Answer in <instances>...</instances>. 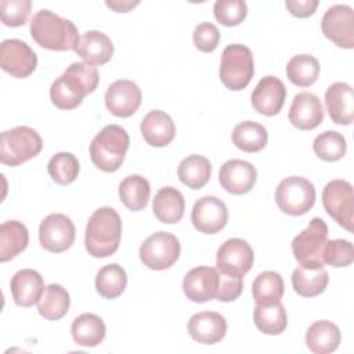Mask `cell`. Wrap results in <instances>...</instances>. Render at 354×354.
Here are the masks:
<instances>
[{
    "label": "cell",
    "mask_w": 354,
    "mask_h": 354,
    "mask_svg": "<svg viewBox=\"0 0 354 354\" xmlns=\"http://www.w3.org/2000/svg\"><path fill=\"white\" fill-rule=\"evenodd\" d=\"M100 82L95 66L86 62H73L57 77L50 87L51 102L59 109H73L83 98L93 93Z\"/></svg>",
    "instance_id": "6da1fadb"
},
{
    "label": "cell",
    "mask_w": 354,
    "mask_h": 354,
    "mask_svg": "<svg viewBox=\"0 0 354 354\" xmlns=\"http://www.w3.org/2000/svg\"><path fill=\"white\" fill-rule=\"evenodd\" d=\"M120 238L122 220L118 212L109 206L94 210L84 234V246L88 254L98 259L112 256L119 248Z\"/></svg>",
    "instance_id": "7a4b0ae2"
},
{
    "label": "cell",
    "mask_w": 354,
    "mask_h": 354,
    "mask_svg": "<svg viewBox=\"0 0 354 354\" xmlns=\"http://www.w3.org/2000/svg\"><path fill=\"white\" fill-rule=\"evenodd\" d=\"M30 36L40 47L54 51L75 50L80 39L77 28L71 19L46 8L32 17Z\"/></svg>",
    "instance_id": "3957f363"
},
{
    "label": "cell",
    "mask_w": 354,
    "mask_h": 354,
    "mask_svg": "<svg viewBox=\"0 0 354 354\" xmlns=\"http://www.w3.org/2000/svg\"><path fill=\"white\" fill-rule=\"evenodd\" d=\"M129 145L127 131L119 124H108L100 130L90 144L91 162L102 171H116L124 160Z\"/></svg>",
    "instance_id": "277c9868"
},
{
    "label": "cell",
    "mask_w": 354,
    "mask_h": 354,
    "mask_svg": "<svg viewBox=\"0 0 354 354\" xmlns=\"http://www.w3.org/2000/svg\"><path fill=\"white\" fill-rule=\"evenodd\" d=\"M41 148V137L35 129L17 126L1 133L0 162L7 166H19L39 155Z\"/></svg>",
    "instance_id": "5b68a950"
},
{
    "label": "cell",
    "mask_w": 354,
    "mask_h": 354,
    "mask_svg": "<svg viewBox=\"0 0 354 354\" xmlns=\"http://www.w3.org/2000/svg\"><path fill=\"white\" fill-rule=\"evenodd\" d=\"M218 75L227 88L234 91L245 88L254 75L252 50L243 44L227 46L221 54Z\"/></svg>",
    "instance_id": "8992f818"
},
{
    "label": "cell",
    "mask_w": 354,
    "mask_h": 354,
    "mask_svg": "<svg viewBox=\"0 0 354 354\" xmlns=\"http://www.w3.org/2000/svg\"><path fill=\"white\" fill-rule=\"evenodd\" d=\"M326 241V223L319 217L311 218L308 225L301 232H299L292 241V252L295 259L303 267H324V249Z\"/></svg>",
    "instance_id": "52a82bcc"
},
{
    "label": "cell",
    "mask_w": 354,
    "mask_h": 354,
    "mask_svg": "<svg viewBox=\"0 0 354 354\" xmlns=\"http://www.w3.org/2000/svg\"><path fill=\"white\" fill-rule=\"evenodd\" d=\"M275 202L283 213L301 216L315 203L314 184L300 176L286 177L275 189Z\"/></svg>",
    "instance_id": "ba28073f"
},
{
    "label": "cell",
    "mask_w": 354,
    "mask_h": 354,
    "mask_svg": "<svg viewBox=\"0 0 354 354\" xmlns=\"http://www.w3.org/2000/svg\"><path fill=\"white\" fill-rule=\"evenodd\" d=\"M322 205L326 213L347 231L354 224V192L353 185L346 180H332L322 191Z\"/></svg>",
    "instance_id": "9c48e42d"
},
{
    "label": "cell",
    "mask_w": 354,
    "mask_h": 354,
    "mask_svg": "<svg viewBox=\"0 0 354 354\" xmlns=\"http://www.w3.org/2000/svg\"><path fill=\"white\" fill-rule=\"evenodd\" d=\"M178 239L166 231L149 235L140 246V260L151 270H166L180 257Z\"/></svg>",
    "instance_id": "30bf717a"
},
{
    "label": "cell",
    "mask_w": 354,
    "mask_h": 354,
    "mask_svg": "<svg viewBox=\"0 0 354 354\" xmlns=\"http://www.w3.org/2000/svg\"><path fill=\"white\" fill-rule=\"evenodd\" d=\"M321 28L325 37L337 47H354V11L350 6L335 4L329 7L321 19Z\"/></svg>",
    "instance_id": "8fae6325"
},
{
    "label": "cell",
    "mask_w": 354,
    "mask_h": 354,
    "mask_svg": "<svg viewBox=\"0 0 354 354\" xmlns=\"http://www.w3.org/2000/svg\"><path fill=\"white\" fill-rule=\"evenodd\" d=\"M0 66L14 77H28L37 66L36 53L19 39H6L0 44Z\"/></svg>",
    "instance_id": "7c38bea8"
},
{
    "label": "cell",
    "mask_w": 354,
    "mask_h": 354,
    "mask_svg": "<svg viewBox=\"0 0 354 354\" xmlns=\"http://www.w3.org/2000/svg\"><path fill=\"white\" fill-rule=\"evenodd\" d=\"M75 225L72 220L62 213H51L43 218L39 225L40 245L53 253H61L69 249L75 241Z\"/></svg>",
    "instance_id": "4fadbf2b"
},
{
    "label": "cell",
    "mask_w": 354,
    "mask_h": 354,
    "mask_svg": "<svg viewBox=\"0 0 354 354\" xmlns=\"http://www.w3.org/2000/svg\"><path fill=\"white\" fill-rule=\"evenodd\" d=\"M254 254L250 245L241 238L227 239L217 250V270L225 274L243 277L253 266Z\"/></svg>",
    "instance_id": "5bb4252c"
},
{
    "label": "cell",
    "mask_w": 354,
    "mask_h": 354,
    "mask_svg": "<svg viewBox=\"0 0 354 354\" xmlns=\"http://www.w3.org/2000/svg\"><path fill=\"white\" fill-rule=\"evenodd\" d=\"M191 221L199 232L216 234L221 231L228 221L227 206L217 196H202L194 203Z\"/></svg>",
    "instance_id": "9a60e30c"
},
{
    "label": "cell",
    "mask_w": 354,
    "mask_h": 354,
    "mask_svg": "<svg viewBox=\"0 0 354 354\" xmlns=\"http://www.w3.org/2000/svg\"><path fill=\"white\" fill-rule=\"evenodd\" d=\"M220 272L217 268L199 266L189 270L183 281L185 296L194 303H205L217 297Z\"/></svg>",
    "instance_id": "2e32d148"
},
{
    "label": "cell",
    "mask_w": 354,
    "mask_h": 354,
    "mask_svg": "<svg viewBox=\"0 0 354 354\" xmlns=\"http://www.w3.org/2000/svg\"><path fill=\"white\" fill-rule=\"evenodd\" d=\"M141 88L127 79L115 80L105 93L106 109L118 118H129L141 105Z\"/></svg>",
    "instance_id": "e0dca14e"
},
{
    "label": "cell",
    "mask_w": 354,
    "mask_h": 354,
    "mask_svg": "<svg viewBox=\"0 0 354 354\" xmlns=\"http://www.w3.org/2000/svg\"><path fill=\"white\" fill-rule=\"evenodd\" d=\"M257 171L250 162L242 159H230L221 167L218 173V181L221 187L234 195H243L249 192L256 183Z\"/></svg>",
    "instance_id": "ac0fdd59"
},
{
    "label": "cell",
    "mask_w": 354,
    "mask_h": 354,
    "mask_svg": "<svg viewBox=\"0 0 354 354\" xmlns=\"http://www.w3.org/2000/svg\"><path fill=\"white\" fill-rule=\"evenodd\" d=\"M286 97L282 80L275 76H264L252 91V106L261 115L274 116L279 113Z\"/></svg>",
    "instance_id": "d6986e66"
},
{
    "label": "cell",
    "mask_w": 354,
    "mask_h": 354,
    "mask_svg": "<svg viewBox=\"0 0 354 354\" xmlns=\"http://www.w3.org/2000/svg\"><path fill=\"white\" fill-rule=\"evenodd\" d=\"M324 120V106L321 100L310 91H301L292 100L289 122L299 130H313Z\"/></svg>",
    "instance_id": "ffe728a7"
},
{
    "label": "cell",
    "mask_w": 354,
    "mask_h": 354,
    "mask_svg": "<svg viewBox=\"0 0 354 354\" xmlns=\"http://www.w3.org/2000/svg\"><path fill=\"white\" fill-rule=\"evenodd\" d=\"M187 328L195 342L216 344L221 342L227 333V321L220 313L201 311L189 318Z\"/></svg>",
    "instance_id": "44dd1931"
},
{
    "label": "cell",
    "mask_w": 354,
    "mask_h": 354,
    "mask_svg": "<svg viewBox=\"0 0 354 354\" xmlns=\"http://www.w3.org/2000/svg\"><path fill=\"white\" fill-rule=\"evenodd\" d=\"M326 111L336 124L348 126L354 118V95L350 84L336 82L325 91Z\"/></svg>",
    "instance_id": "7402d4cb"
},
{
    "label": "cell",
    "mask_w": 354,
    "mask_h": 354,
    "mask_svg": "<svg viewBox=\"0 0 354 354\" xmlns=\"http://www.w3.org/2000/svg\"><path fill=\"white\" fill-rule=\"evenodd\" d=\"M75 53L90 65H104L113 55V43L109 36L100 30L84 32L75 47Z\"/></svg>",
    "instance_id": "603a6c76"
},
{
    "label": "cell",
    "mask_w": 354,
    "mask_h": 354,
    "mask_svg": "<svg viewBox=\"0 0 354 354\" xmlns=\"http://www.w3.org/2000/svg\"><path fill=\"white\" fill-rule=\"evenodd\" d=\"M41 275L32 268H22L14 274L10 282V289L15 304L30 307L36 304L44 290Z\"/></svg>",
    "instance_id": "cb8c5ba5"
},
{
    "label": "cell",
    "mask_w": 354,
    "mask_h": 354,
    "mask_svg": "<svg viewBox=\"0 0 354 354\" xmlns=\"http://www.w3.org/2000/svg\"><path fill=\"white\" fill-rule=\"evenodd\" d=\"M140 130L147 144L156 148L169 145L176 136L173 119L166 112L158 109L148 112L142 118Z\"/></svg>",
    "instance_id": "d4e9b609"
},
{
    "label": "cell",
    "mask_w": 354,
    "mask_h": 354,
    "mask_svg": "<svg viewBox=\"0 0 354 354\" xmlns=\"http://www.w3.org/2000/svg\"><path fill=\"white\" fill-rule=\"evenodd\" d=\"M342 335L336 324L319 319L310 325L306 332V344L314 354H329L339 347Z\"/></svg>",
    "instance_id": "484cf974"
},
{
    "label": "cell",
    "mask_w": 354,
    "mask_h": 354,
    "mask_svg": "<svg viewBox=\"0 0 354 354\" xmlns=\"http://www.w3.org/2000/svg\"><path fill=\"white\" fill-rule=\"evenodd\" d=\"M155 217L165 224L178 223L185 210V201L183 194L174 187H162L152 202Z\"/></svg>",
    "instance_id": "4316f807"
},
{
    "label": "cell",
    "mask_w": 354,
    "mask_h": 354,
    "mask_svg": "<svg viewBox=\"0 0 354 354\" xmlns=\"http://www.w3.org/2000/svg\"><path fill=\"white\" fill-rule=\"evenodd\" d=\"M29 242V232L25 224L17 220L4 221L0 225V261L6 263L21 252H24Z\"/></svg>",
    "instance_id": "83f0119b"
},
{
    "label": "cell",
    "mask_w": 354,
    "mask_h": 354,
    "mask_svg": "<svg viewBox=\"0 0 354 354\" xmlns=\"http://www.w3.org/2000/svg\"><path fill=\"white\" fill-rule=\"evenodd\" d=\"M104 321L91 313H84L76 317L72 322L71 333L76 344L83 347H95L105 339Z\"/></svg>",
    "instance_id": "f1b7e54d"
},
{
    "label": "cell",
    "mask_w": 354,
    "mask_h": 354,
    "mask_svg": "<svg viewBox=\"0 0 354 354\" xmlns=\"http://www.w3.org/2000/svg\"><path fill=\"white\" fill-rule=\"evenodd\" d=\"M329 282V274L324 267L308 268L299 266L292 274V286L295 292L303 297H314L321 295Z\"/></svg>",
    "instance_id": "f546056e"
},
{
    "label": "cell",
    "mask_w": 354,
    "mask_h": 354,
    "mask_svg": "<svg viewBox=\"0 0 354 354\" xmlns=\"http://www.w3.org/2000/svg\"><path fill=\"white\" fill-rule=\"evenodd\" d=\"M71 297L59 283H50L44 288L40 300L37 301L39 314L50 321L61 319L69 310Z\"/></svg>",
    "instance_id": "4dcf8cb0"
},
{
    "label": "cell",
    "mask_w": 354,
    "mask_h": 354,
    "mask_svg": "<svg viewBox=\"0 0 354 354\" xmlns=\"http://www.w3.org/2000/svg\"><path fill=\"white\" fill-rule=\"evenodd\" d=\"M151 185L148 180L140 174H130L119 184V196L123 205L131 210H142L149 201Z\"/></svg>",
    "instance_id": "1f68e13d"
},
{
    "label": "cell",
    "mask_w": 354,
    "mask_h": 354,
    "mask_svg": "<svg viewBox=\"0 0 354 354\" xmlns=\"http://www.w3.org/2000/svg\"><path fill=\"white\" fill-rule=\"evenodd\" d=\"M232 142L243 152H259L268 141V133L264 126L253 120H245L236 124L231 134Z\"/></svg>",
    "instance_id": "d6a6232c"
},
{
    "label": "cell",
    "mask_w": 354,
    "mask_h": 354,
    "mask_svg": "<svg viewBox=\"0 0 354 354\" xmlns=\"http://www.w3.org/2000/svg\"><path fill=\"white\" fill-rule=\"evenodd\" d=\"M180 181L191 189L205 187L212 174V165L202 155H189L184 158L177 169Z\"/></svg>",
    "instance_id": "836d02e7"
},
{
    "label": "cell",
    "mask_w": 354,
    "mask_h": 354,
    "mask_svg": "<svg viewBox=\"0 0 354 354\" xmlns=\"http://www.w3.org/2000/svg\"><path fill=\"white\" fill-rule=\"evenodd\" d=\"M283 279L275 271L260 272L252 285V295L259 306H267L281 301L283 296Z\"/></svg>",
    "instance_id": "e575fe53"
},
{
    "label": "cell",
    "mask_w": 354,
    "mask_h": 354,
    "mask_svg": "<svg viewBox=\"0 0 354 354\" xmlns=\"http://www.w3.org/2000/svg\"><path fill=\"white\" fill-rule=\"evenodd\" d=\"M127 285V274L124 268L116 263L106 264L97 272L95 289L105 299L119 297Z\"/></svg>",
    "instance_id": "d590c367"
},
{
    "label": "cell",
    "mask_w": 354,
    "mask_h": 354,
    "mask_svg": "<svg viewBox=\"0 0 354 354\" xmlns=\"http://www.w3.org/2000/svg\"><path fill=\"white\" fill-rule=\"evenodd\" d=\"M253 321L257 329L266 335H279L288 326V315L281 301L267 306H256Z\"/></svg>",
    "instance_id": "8d00e7d4"
},
{
    "label": "cell",
    "mask_w": 354,
    "mask_h": 354,
    "mask_svg": "<svg viewBox=\"0 0 354 354\" xmlns=\"http://www.w3.org/2000/svg\"><path fill=\"white\" fill-rule=\"evenodd\" d=\"M286 75L293 84L299 87H308L318 79L319 62L310 54L295 55L288 61Z\"/></svg>",
    "instance_id": "74e56055"
},
{
    "label": "cell",
    "mask_w": 354,
    "mask_h": 354,
    "mask_svg": "<svg viewBox=\"0 0 354 354\" xmlns=\"http://www.w3.org/2000/svg\"><path fill=\"white\" fill-rule=\"evenodd\" d=\"M313 149L319 159L325 162H336L344 156L347 142L339 131L326 130L314 138Z\"/></svg>",
    "instance_id": "f35d334b"
},
{
    "label": "cell",
    "mask_w": 354,
    "mask_h": 354,
    "mask_svg": "<svg viewBox=\"0 0 354 354\" xmlns=\"http://www.w3.org/2000/svg\"><path fill=\"white\" fill-rule=\"evenodd\" d=\"M47 171L57 184H71L79 174V160L71 152H58L48 160Z\"/></svg>",
    "instance_id": "ab89813d"
},
{
    "label": "cell",
    "mask_w": 354,
    "mask_h": 354,
    "mask_svg": "<svg viewBox=\"0 0 354 354\" xmlns=\"http://www.w3.org/2000/svg\"><path fill=\"white\" fill-rule=\"evenodd\" d=\"M213 12L221 25L235 26L246 18L248 6L243 0H217Z\"/></svg>",
    "instance_id": "60d3db41"
},
{
    "label": "cell",
    "mask_w": 354,
    "mask_h": 354,
    "mask_svg": "<svg viewBox=\"0 0 354 354\" xmlns=\"http://www.w3.org/2000/svg\"><path fill=\"white\" fill-rule=\"evenodd\" d=\"M32 8L30 0H1L0 18L7 26L17 28L26 24Z\"/></svg>",
    "instance_id": "b9f144b4"
},
{
    "label": "cell",
    "mask_w": 354,
    "mask_h": 354,
    "mask_svg": "<svg viewBox=\"0 0 354 354\" xmlns=\"http://www.w3.org/2000/svg\"><path fill=\"white\" fill-rule=\"evenodd\" d=\"M354 260L353 243L346 239L326 241L324 249V263L332 267H347Z\"/></svg>",
    "instance_id": "7bdbcfd3"
},
{
    "label": "cell",
    "mask_w": 354,
    "mask_h": 354,
    "mask_svg": "<svg viewBox=\"0 0 354 354\" xmlns=\"http://www.w3.org/2000/svg\"><path fill=\"white\" fill-rule=\"evenodd\" d=\"M195 47L202 53H210L216 50L220 40V32L212 22H201L195 26L192 33Z\"/></svg>",
    "instance_id": "ee69618b"
},
{
    "label": "cell",
    "mask_w": 354,
    "mask_h": 354,
    "mask_svg": "<svg viewBox=\"0 0 354 354\" xmlns=\"http://www.w3.org/2000/svg\"><path fill=\"white\" fill-rule=\"evenodd\" d=\"M220 272V283H218V292H217V300L220 301H234L236 300L243 289V281L242 277L231 275L225 272Z\"/></svg>",
    "instance_id": "f6af8a7d"
},
{
    "label": "cell",
    "mask_w": 354,
    "mask_h": 354,
    "mask_svg": "<svg viewBox=\"0 0 354 354\" xmlns=\"http://www.w3.org/2000/svg\"><path fill=\"white\" fill-rule=\"evenodd\" d=\"M285 6L292 15L306 18L315 12V8L318 7V0H286Z\"/></svg>",
    "instance_id": "bcb514c9"
},
{
    "label": "cell",
    "mask_w": 354,
    "mask_h": 354,
    "mask_svg": "<svg viewBox=\"0 0 354 354\" xmlns=\"http://www.w3.org/2000/svg\"><path fill=\"white\" fill-rule=\"evenodd\" d=\"M105 4L109 8L115 10L116 12H127L130 8L136 7L138 4V1H129V0L120 1V0H115V1H105Z\"/></svg>",
    "instance_id": "7dc6e473"
}]
</instances>
